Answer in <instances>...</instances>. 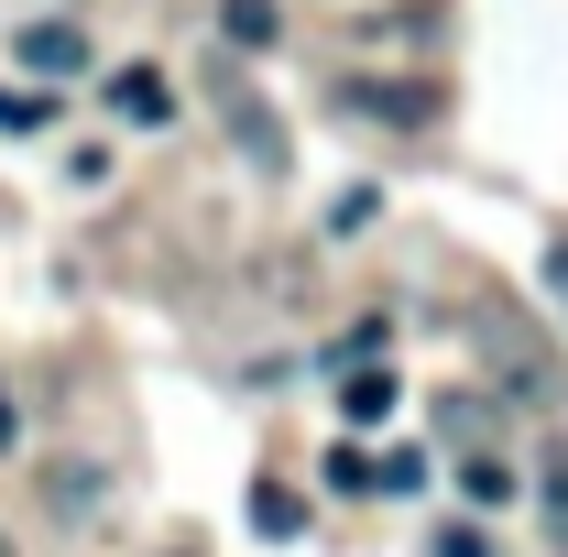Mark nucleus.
Instances as JSON below:
<instances>
[{
  "label": "nucleus",
  "instance_id": "5",
  "mask_svg": "<svg viewBox=\"0 0 568 557\" xmlns=\"http://www.w3.org/2000/svg\"><path fill=\"white\" fill-rule=\"evenodd\" d=\"M339 416H351V426H383V416H394V372H383V361L339 383Z\"/></svg>",
  "mask_w": 568,
  "mask_h": 557
},
{
  "label": "nucleus",
  "instance_id": "3",
  "mask_svg": "<svg viewBox=\"0 0 568 557\" xmlns=\"http://www.w3.org/2000/svg\"><path fill=\"white\" fill-rule=\"evenodd\" d=\"M110 110H121L132 132H164V121H175V88H164V67H110Z\"/></svg>",
  "mask_w": 568,
  "mask_h": 557
},
{
  "label": "nucleus",
  "instance_id": "9",
  "mask_svg": "<svg viewBox=\"0 0 568 557\" xmlns=\"http://www.w3.org/2000/svg\"><path fill=\"white\" fill-rule=\"evenodd\" d=\"M536 492H547V525H558V536H568V437H558V448H547V470H536Z\"/></svg>",
  "mask_w": 568,
  "mask_h": 557
},
{
  "label": "nucleus",
  "instance_id": "6",
  "mask_svg": "<svg viewBox=\"0 0 568 557\" xmlns=\"http://www.w3.org/2000/svg\"><path fill=\"white\" fill-rule=\"evenodd\" d=\"M219 33L230 44H274L284 22H274V0H219Z\"/></svg>",
  "mask_w": 568,
  "mask_h": 557
},
{
  "label": "nucleus",
  "instance_id": "7",
  "mask_svg": "<svg viewBox=\"0 0 568 557\" xmlns=\"http://www.w3.org/2000/svg\"><path fill=\"white\" fill-rule=\"evenodd\" d=\"M252 525H263V536H306V503H295L284 482H263L252 492Z\"/></svg>",
  "mask_w": 568,
  "mask_h": 557
},
{
  "label": "nucleus",
  "instance_id": "11",
  "mask_svg": "<svg viewBox=\"0 0 568 557\" xmlns=\"http://www.w3.org/2000/svg\"><path fill=\"white\" fill-rule=\"evenodd\" d=\"M426 482V459L416 448H394V459H372V492H416Z\"/></svg>",
  "mask_w": 568,
  "mask_h": 557
},
{
  "label": "nucleus",
  "instance_id": "13",
  "mask_svg": "<svg viewBox=\"0 0 568 557\" xmlns=\"http://www.w3.org/2000/svg\"><path fill=\"white\" fill-rule=\"evenodd\" d=\"M0 448H11V405H0Z\"/></svg>",
  "mask_w": 568,
  "mask_h": 557
},
{
  "label": "nucleus",
  "instance_id": "14",
  "mask_svg": "<svg viewBox=\"0 0 568 557\" xmlns=\"http://www.w3.org/2000/svg\"><path fill=\"white\" fill-rule=\"evenodd\" d=\"M0 557H11V536H0Z\"/></svg>",
  "mask_w": 568,
  "mask_h": 557
},
{
  "label": "nucleus",
  "instance_id": "2",
  "mask_svg": "<svg viewBox=\"0 0 568 557\" xmlns=\"http://www.w3.org/2000/svg\"><path fill=\"white\" fill-rule=\"evenodd\" d=\"M219 110H230V142H241V153H252L263 175H284V164H295V142H284V121L263 110V99H252V88H230Z\"/></svg>",
  "mask_w": 568,
  "mask_h": 557
},
{
  "label": "nucleus",
  "instance_id": "8",
  "mask_svg": "<svg viewBox=\"0 0 568 557\" xmlns=\"http://www.w3.org/2000/svg\"><path fill=\"white\" fill-rule=\"evenodd\" d=\"M44 121H55L44 88H0V132H44Z\"/></svg>",
  "mask_w": 568,
  "mask_h": 557
},
{
  "label": "nucleus",
  "instance_id": "4",
  "mask_svg": "<svg viewBox=\"0 0 568 557\" xmlns=\"http://www.w3.org/2000/svg\"><path fill=\"white\" fill-rule=\"evenodd\" d=\"M11 55H22L33 77H77V67H88V33H77V22H22Z\"/></svg>",
  "mask_w": 568,
  "mask_h": 557
},
{
  "label": "nucleus",
  "instance_id": "10",
  "mask_svg": "<svg viewBox=\"0 0 568 557\" xmlns=\"http://www.w3.org/2000/svg\"><path fill=\"white\" fill-rule=\"evenodd\" d=\"M459 492H470V503H514V470H503V459H470Z\"/></svg>",
  "mask_w": 568,
  "mask_h": 557
},
{
  "label": "nucleus",
  "instance_id": "12",
  "mask_svg": "<svg viewBox=\"0 0 568 557\" xmlns=\"http://www.w3.org/2000/svg\"><path fill=\"white\" fill-rule=\"evenodd\" d=\"M437 557H493V547H481L470 525H448V536H437Z\"/></svg>",
  "mask_w": 568,
  "mask_h": 557
},
{
  "label": "nucleus",
  "instance_id": "1",
  "mask_svg": "<svg viewBox=\"0 0 568 557\" xmlns=\"http://www.w3.org/2000/svg\"><path fill=\"white\" fill-rule=\"evenodd\" d=\"M339 110H361V121H383V132H426L448 99L426 88V77H339Z\"/></svg>",
  "mask_w": 568,
  "mask_h": 557
}]
</instances>
